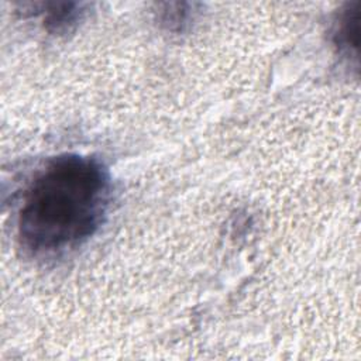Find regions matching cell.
I'll list each match as a JSON object with an SVG mask.
<instances>
[{
	"instance_id": "obj_4",
	"label": "cell",
	"mask_w": 361,
	"mask_h": 361,
	"mask_svg": "<svg viewBox=\"0 0 361 361\" xmlns=\"http://www.w3.org/2000/svg\"><path fill=\"white\" fill-rule=\"evenodd\" d=\"M196 3H162L157 6V23L166 31L180 34L195 21L197 14Z\"/></svg>"
},
{
	"instance_id": "obj_1",
	"label": "cell",
	"mask_w": 361,
	"mask_h": 361,
	"mask_svg": "<svg viewBox=\"0 0 361 361\" xmlns=\"http://www.w3.org/2000/svg\"><path fill=\"white\" fill-rule=\"evenodd\" d=\"M110 197V175L96 158L62 154L49 159L23 195L20 248L41 259L76 250L103 224Z\"/></svg>"
},
{
	"instance_id": "obj_2",
	"label": "cell",
	"mask_w": 361,
	"mask_h": 361,
	"mask_svg": "<svg viewBox=\"0 0 361 361\" xmlns=\"http://www.w3.org/2000/svg\"><path fill=\"white\" fill-rule=\"evenodd\" d=\"M42 14L44 27L48 32L55 35H65L72 32L85 18L86 4L78 1H56L37 4Z\"/></svg>"
},
{
	"instance_id": "obj_3",
	"label": "cell",
	"mask_w": 361,
	"mask_h": 361,
	"mask_svg": "<svg viewBox=\"0 0 361 361\" xmlns=\"http://www.w3.org/2000/svg\"><path fill=\"white\" fill-rule=\"evenodd\" d=\"M361 32V3L348 4L343 8L336 20L334 30H333V42L338 52L345 56L351 58L358 55V44H360V34Z\"/></svg>"
}]
</instances>
